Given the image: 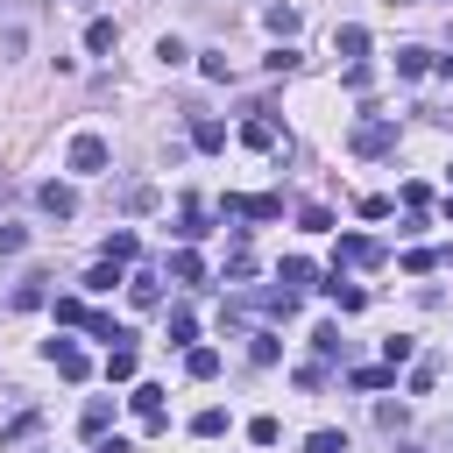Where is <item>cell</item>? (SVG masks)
Here are the masks:
<instances>
[{
    "label": "cell",
    "instance_id": "obj_38",
    "mask_svg": "<svg viewBox=\"0 0 453 453\" xmlns=\"http://www.w3.org/2000/svg\"><path fill=\"white\" fill-rule=\"evenodd\" d=\"M28 248V226H0V255H21Z\"/></svg>",
    "mask_w": 453,
    "mask_h": 453
},
{
    "label": "cell",
    "instance_id": "obj_24",
    "mask_svg": "<svg viewBox=\"0 0 453 453\" xmlns=\"http://www.w3.org/2000/svg\"><path fill=\"white\" fill-rule=\"evenodd\" d=\"M127 375H134V347H113L106 354V382H127Z\"/></svg>",
    "mask_w": 453,
    "mask_h": 453
},
{
    "label": "cell",
    "instance_id": "obj_36",
    "mask_svg": "<svg viewBox=\"0 0 453 453\" xmlns=\"http://www.w3.org/2000/svg\"><path fill=\"white\" fill-rule=\"evenodd\" d=\"M396 361H411V340L396 333V340H382V368H396Z\"/></svg>",
    "mask_w": 453,
    "mask_h": 453
},
{
    "label": "cell",
    "instance_id": "obj_22",
    "mask_svg": "<svg viewBox=\"0 0 453 453\" xmlns=\"http://www.w3.org/2000/svg\"><path fill=\"white\" fill-rule=\"evenodd\" d=\"M262 21H269V28H276V35H297V7H290V0H276V7H269V14H262Z\"/></svg>",
    "mask_w": 453,
    "mask_h": 453
},
{
    "label": "cell",
    "instance_id": "obj_19",
    "mask_svg": "<svg viewBox=\"0 0 453 453\" xmlns=\"http://www.w3.org/2000/svg\"><path fill=\"white\" fill-rule=\"evenodd\" d=\"M276 283H283V290H304V283H311V262H304V255H290V262L276 269Z\"/></svg>",
    "mask_w": 453,
    "mask_h": 453
},
{
    "label": "cell",
    "instance_id": "obj_6",
    "mask_svg": "<svg viewBox=\"0 0 453 453\" xmlns=\"http://www.w3.org/2000/svg\"><path fill=\"white\" fill-rule=\"evenodd\" d=\"M127 403H134V418H142L149 432H163V382H134Z\"/></svg>",
    "mask_w": 453,
    "mask_h": 453
},
{
    "label": "cell",
    "instance_id": "obj_18",
    "mask_svg": "<svg viewBox=\"0 0 453 453\" xmlns=\"http://www.w3.org/2000/svg\"><path fill=\"white\" fill-rule=\"evenodd\" d=\"M113 42H120V28H113V21H92V28H85V50H92V57H106Z\"/></svg>",
    "mask_w": 453,
    "mask_h": 453
},
{
    "label": "cell",
    "instance_id": "obj_8",
    "mask_svg": "<svg viewBox=\"0 0 453 453\" xmlns=\"http://www.w3.org/2000/svg\"><path fill=\"white\" fill-rule=\"evenodd\" d=\"M127 297H134V311H156V304H163V276H156V269L127 276Z\"/></svg>",
    "mask_w": 453,
    "mask_h": 453
},
{
    "label": "cell",
    "instance_id": "obj_4",
    "mask_svg": "<svg viewBox=\"0 0 453 453\" xmlns=\"http://www.w3.org/2000/svg\"><path fill=\"white\" fill-rule=\"evenodd\" d=\"M219 212L226 219H283V198H241V191H226Z\"/></svg>",
    "mask_w": 453,
    "mask_h": 453
},
{
    "label": "cell",
    "instance_id": "obj_23",
    "mask_svg": "<svg viewBox=\"0 0 453 453\" xmlns=\"http://www.w3.org/2000/svg\"><path fill=\"white\" fill-rule=\"evenodd\" d=\"M57 326H92V311H85V297H57Z\"/></svg>",
    "mask_w": 453,
    "mask_h": 453
},
{
    "label": "cell",
    "instance_id": "obj_2",
    "mask_svg": "<svg viewBox=\"0 0 453 453\" xmlns=\"http://www.w3.org/2000/svg\"><path fill=\"white\" fill-rule=\"evenodd\" d=\"M347 149H354V156H389V149H396V120H361Z\"/></svg>",
    "mask_w": 453,
    "mask_h": 453
},
{
    "label": "cell",
    "instance_id": "obj_26",
    "mask_svg": "<svg viewBox=\"0 0 453 453\" xmlns=\"http://www.w3.org/2000/svg\"><path fill=\"white\" fill-rule=\"evenodd\" d=\"M226 276H234V283H248V276H255V255H248L241 241H234V255H226Z\"/></svg>",
    "mask_w": 453,
    "mask_h": 453
},
{
    "label": "cell",
    "instance_id": "obj_13",
    "mask_svg": "<svg viewBox=\"0 0 453 453\" xmlns=\"http://www.w3.org/2000/svg\"><path fill=\"white\" fill-rule=\"evenodd\" d=\"M106 425H113V403H106V396H92V403L78 411V432H85V439H99Z\"/></svg>",
    "mask_w": 453,
    "mask_h": 453
},
{
    "label": "cell",
    "instance_id": "obj_34",
    "mask_svg": "<svg viewBox=\"0 0 453 453\" xmlns=\"http://www.w3.org/2000/svg\"><path fill=\"white\" fill-rule=\"evenodd\" d=\"M127 212H156V191L149 184H127Z\"/></svg>",
    "mask_w": 453,
    "mask_h": 453
},
{
    "label": "cell",
    "instance_id": "obj_17",
    "mask_svg": "<svg viewBox=\"0 0 453 453\" xmlns=\"http://www.w3.org/2000/svg\"><path fill=\"white\" fill-rule=\"evenodd\" d=\"M198 276H205V262H198L191 248H177V255H170V283H198Z\"/></svg>",
    "mask_w": 453,
    "mask_h": 453
},
{
    "label": "cell",
    "instance_id": "obj_28",
    "mask_svg": "<svg viewBox=\"0 0 453 453\" xmlns=\"http://www.w3.org/2000/svg\"><path fill=\"white\" fill-rule=\"evenodd\" d=\"M389 375H396V368H354L347 382H354V389H389Z\"/></svg>",
    "mask_w": 453,
    "mask_h": 453
},
{
    "label": "cell",
    "instance_id": "obj_11",
    "mask_svg": "<svg viewBox=\"0 0 453 453\" xmlns=\"http://www.w3.org/2000/svg\"><path fill=\"white\" fill-rule=\"evenodd\" d=\"M191 142H198L205 156H219V149H226V127H219L212 113H198V120H191Z\"/></svg>",
    "mask_w": 453,
    "mask_h": 453
},
{
    "label": "cell",
    "instance_id": "obj_9",
    "mask_svg": "<svg viewBox=\"0 0 453 453\" xmlns=\"http://www.w3.org/2000/svg\"><path fill=\"white\" fill-rule=\"evenodd\" d=\"M241 142H248V149H276L283 134H276V120H269L262 106H255V120H241Z\"/></svg>",
    "mask_w": 453,
    "mask_h": 453
},
{
    "label": "cell",
    "instance_id": "obj_20",
    "mask_svg": "<svg viewBox=\"0 0 453 453\" xmlns=\"http://www.w3.org/2000/svg\"><path fill=\"white\" fill-rule=\"evenodd\" d=\"M42 283H50V276H21V290H14V311H35V304H42V297H50V290H42Z\"/></svg>",
    "mask_w": 453,
    "mask_h": 453
},
{
    "label": "cell",
    "instance_id": "obj_31",
    "mask_svg": "<svg viewBox=\"0 0 453 453\" xmlns=\"http://www.w3.org/2000/svg\"><path fill=\"white\" fill-rule=\"evenodd\" d=\"M304 453H347V439L326 425V432H311V439H304Z\"/></svg>",
    "mask_w": 453,
    "mask_h": 453
},
{
    "label": "cell",
    "instance_id": "obj_27",
    "mask_svg": "<svg viewBox=\"0 0 453 453\" xmlns=\"http://www.w3.org/2000/svg\"><path fill=\"white\" fill-rule=\"evenodd\" d=\"M113 283H127V276H120V262H99V269L85 276V290H113Z\"/></svg>",
    "mask_w": 453,
    "mask_h": 453
},
{
    "label": "cell",
    "instance_id": "obj_41",
    "mask_svg": "<svg viewBox=\"0 0 453 453\" xmlns=\"http://www.w3.org/2000/svg\"><path fill=\"white\" fill-rule=\"evenodd\" d=\"M446 177H453V163H446Z\"/></svg>",
    "mask_w": 453,
    "mask_h": 453
},
{
    "label": "cell",
    "instance_id": "obj_33",
    "mask_svg": "<svg viewBox=\"0 0 453 453\" xmlns=\"http://www.w3.org/2000/svg\"><path fill=\"white\" fill-rule=\"evenodd\" d=\"M191 333H198V319H191V311H184V304H177V311H170V340H177V347H184V340H191Z\"/></svg>",
    "mask_w": 453,
    "mask_h": 453
},
{
    "label": "cell",
    "instance_id": "obj_35",
    "mask_svg": "<svg viewBox=\"0 0 453 453\" xmlns=\"http://www.w3.org/2000/svg\"><path fill=\"white\" fill-rule=\"evenodd\" d=\"M311 347H319V354L333 361V354H340V326H319V333H311Z\"/></svg>",
    "mask_w": 453,
    "mask_h": 453
},
{
    "label": "cell",
    "instance_id": "obj_1",
    "mask_svg": "<svg viewBox=\"0 0 453 453\" xmlns=\"http://www.w3.org/2000/svg\"><path fill=\"white\" fill-rule=\"evenodd\" d=\"M64 163H71L78 177H99V170L113 163V149H106L99 134H71V149H64Z\"/></svg>",
    "mask_w": 453,
    "mask_h": 453
},
{
    "label": "cell",
    "instance_id": "obj_5",
    "mask_svg": "<svg viewBox=\"0 0 453 453\" xmlns=\"http://www.w3.org/2000/svg\"><path fill=\"white\" fill-rule=\"evenodd\" d=\"M35 205H42L50 219H78V191H71V184H57V177H50V184H35Z\"/></svg>",
    "mask_w": 453,
    "mask_h": 453
},
{
    "label": "cell",
    "instance_id": "obj_39",
    "mask_svg": "<svg viewBox=\"0 0 453 453\" xmlns=\"http://www.w3.org/2000/svg\"><path fill=\"white\" fill-rule=\"evenodd\" d=\"M99 453H134V446L127 439H99Z\"/></svg>",
    "mask_w": 453,
    "mask_h": 453
},
{
    "label": "cell",
    "instance_id": "obj_30",
    "mask_svg": "<svg viewBox=\"0 0 453 453\" xmlns=\"http://www.w3.org/2000/svg\"><path fill=\"white\" fill-rule=\"evenodd\" d=\"M248 439H255V446H276L283 425H276V418H248Z\"/></svg>",
    "mask_w": 453,
    "mask_h": 453
},
{
    "label": "cell",
    "instance_id": "obj_25",
    "mask_svg": "<svg viewBox=\"0 0 453 453\" xmlns=\"http://www.w3.org/2000/svg\"><path fill=\"white\" fill-rule=\"evenodd\" d=\"M134 248H142L134 234H106V262H134Z\"/></svg>",
    "mask_w": 453,
    "mask_h": 453
},
{
    "label": "cell",
    "instance_id": "obj_7",
    "mask_svg": "<svg viewBox=\"0 0 453 453\" xmlns=\"http://www.w3.org/2000/svg\"><path fill=\"white\" fill-rule=\"evenodd\" d=\"M340 262H354V269H375V262H382V241H368V234H340Z\"/></svg>",
    "mask_w": 453,
    "mask_h": 453
},
{
    "label": "cell",
    "instance_id": "obj_37",
    "mask_svg": "<svg viewBox=\"0 0 453 453\" xmlns=\"http://www.w3.org/2000/svg\"><path fill=\"white\" fill-rule=\"evenodd\" d=\"M432 382H439V361H418V368H411V389H418V396H425V389H432Z\"/></svg>",
    "mask_w": 453,
    "mask_h": 453
},
{
    "label": "cell",
    "instance_id": "obj_16",
    "mask_svg": "<svg viewBox=\"0 0 453 453\" xmlns=\"http://www.w3.org/2000/svg\"><path fill=\"white\" fill-rule=\"evenodd\" d=\"M177 234H184V241L212 234V226H205V205H198V198H184V212H177Z\"/></svg>",
    "mask_w": 453,
    "mask_h": 453
},
{
    "label": "cell",
    "instance_id": "obj_12",
    "mask_svg": "<svg viewBox=\"0 0 453 453\" xmlns=\"http://www.w3.org/2000/svg\"><path fill=\"white\" fill-rule=\"evenodd\" d=\"M319 290H326L340 311H361V304H368V290H361V283H340V269H333V283H319Z\"/></svg>",
    "mask_w": 453,
    "mask_h": 453
},
{
    "label": "cell",
    "instance_id": "obj_3",
    "mask_svg": "<svg viewBox=\"0 0 453 453\" xmlns=\"http://www.w3.org/2000/svg\"><path fill=\"white\" fill-rule=\"evenodd\" d=\"M42 354H50V368H57L64 382H85V375H92V361H85V347H78V340H50Z\"/></svg>",
    "mask_w": 453,
    "mask_h": 453
},
{
    "label": "cell",
    "instance_id": "obj_10",
    "mask_svg": "<svg viewBox=\"0 0 453 453\" xmlns=\"http://www.w3.org/2000/svg\"><path fill=\"white\" fill-rule=\"evenodd\" d=\"M184 375L191 382H212L219 375V347H184Z\"/></svg>",
    "mask_w": 453,
    "mask_h": 453
},
{
    "label": "cell",
    "instance_id": "obj_40",
    "mask_svg": "<svg viewBox=\"0 0 453 453\" xmlns=\"http://www.w3.org/2000/svg\"><path fill=\"white\" fill-rule=\"evenodd\" d=\"M446 219H453V198H446Z\"/></svg>",
    "mask_w": 453,
    "mask_h": 453
},
{
    "label": "cell",
    "instance_id": "obj_29",
    "mask_svg": "<svg viewBox=\"0 0 453 453\" xmlns=\"http://www.w3.org/2000/svg\"><path fill=\"white\" fill-rule=\"evenodd\" d=\"M28 432H35V411H21V418H7V425H0V446H14V439H28Z\"/></svg>",
    "mask_w": 453,
    "mask_h": 453
},
{
    "label": "cell",
    "instance_id": "obj_32",
    "mask_svg": "<svg viewBox=\"0 0 453 453\" xmlns=\"http://www.w3.org/2000/svg\"><path fill=\"white\" fill-rule=\"evenodd\" d=\"M297 219H304V234H333V212H326V205H304Z\"/></svg>",
    "mask_w": 453,
    "mask_h": 453
},
{
    "label": "cell",
    "instance_id": "obj_15",
    "mask_svg": "<svg viewBox=\"0 0 453 453\" xmlns=\"http://www.w3.org/2000/svg\"><path fill=\"white\" fill-rule=\"evenodd\" d=\"M425 71H432V50H418V42L396 50V78H425Z\"/></svg>",
    "mask_w": 453,
    "mask_h": 453
},
{
    "label": "cell",
    "instance_id": "obj_14",
    "mask_svg": "<svg viewBox=\"0 0 453 453\" xmlns=\"http://www.w3.org/2000/svg\"><path fill=\"white\" fill-rule=\"evenodd\" d=\"M333 50H340V57H354V64H361V57H368V28H354V21H347V28H340V35H333Z\"/></svg>",
    "mask_w": 453,
    "mask_h": 453
},
{
    "label": "cell",
    "instance_id": "obj_21",
    "mask_svg": "<svg viewBox=\"0 0 453 453\" xmlns=\"http://www.w3.org/2000/svg\"><path fill=\"white\" fill-rule=\"evenodd\" d=\"M191 432H198V439H219V432H226V411H219V403H205V411L191 418Z\"/></svg>",
    "mask_w": 453,
    "mask_h": 453
}]
</instances>
